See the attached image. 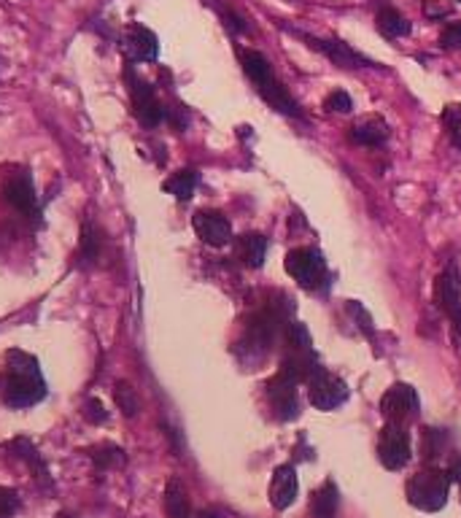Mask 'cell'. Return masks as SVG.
I'll list each match as a JSON object with an SVG mask.
<instances>
[{"label":"cell","mask_w":461,"mask_h":518,"mask_svg":"<svg viewBox=\"0 0 461 518\" xmlns=\"http://www.w3.org/2000/svg\"><path fill=\"white\" fill-rule=\"evenodd\" d=\"M378 459L386 470H402L413 459L408 424L386 422V427L378 435Z\"/></svg>","instance_id":"obj_5"},{"label":"cell","mask_w":461,"mask_h":518,"mask_svg":"<svg viewBox=\"0 0 461 518\" xmlns=\"http://www.w3.org/2000/svg\"><path fill=\"white\" fill-rule=\"evenodd\" d=\"M448 486H450V478L445 475V470H424L408 481L405 494L413 507L424 513H437L448 502Z\"/></svg>","instance_id":"obj_2"},{"label":"cell","mask_w":461,"mask_h":518,"mask_svg":"<svg viewBox=\"0 0 461 518\" xmlns=\"http://www.w3.org/2000/svg\"><path fill=\"white\" fill-rule=\"evenodd\" d=\"M424 12H426L429 17H442V14H445V9H442V6H434V4H429V0L424 4Z\"/></svg>","instance_id":"obj_36"},{"label":"cell","mask_w":461,"mask_h":518,"mask_svg":"<svg viewBox=\"0 0 461 518\" xmlns=\"http://www.w3.org/2000/svg\"><path fill=\"white\" fill-rule=\"evenodd\" d=\"M378 28H381V33L389 36V38H402V36L410 33V22H408L397 9H392V6H384V9L378 12Z\"/></svg>","instance_id":"obj_23"},{"label":"cell","mask_w":461,"mask_h":518,"mask_svg":"<svg viewBox=\"0 0 461 518\" xmlns=\"http://www.w3.org/2000/svg\"><path fill=\"white\" fill-rule=\"evenodd\" d=\"M311 49H316L319 54H324L327 60H332L335 65H340V68H373L376 62L373 60H367L364 54H359V52H353L351 46H345L343 41H337V38H316V36H303V33H297Z\"/></svg>","instance_id":"obj_10"},{"label":"cell","mask_w":461,"mask_h":518,"mask_svg":"<svg viewBox=\"0 0 461 518\" xmlns=\"http://www.w3.org/2000/svg\"><path fill=\"white\" fill-rule=\"evenodd\" d=\"M12 448L17 451V456H20L22 462H28V465L33 467L36 478H44V475H46V467H44V462H41L38 451L33 448V443H30L28 438H20V440H14V443H12Z\"/></svg>","instance_id":"obj_27"},{"label":"cell","mask_w":461,"mask_h":518,"mask_svg":"<svg viewBox=\"0 0 461 518\" xmlns=\"http://www.w3.org/2000/svg\"><path fill=\"white\" fill-rule=\"evenodd\" d=\"M162 189L167 192V194H173L175 200H190L192 194H195V189H198V173L195 170H178V173H173L170 178H165V184H162Z\"/></svg>","instance_id":"obj_20"},{"label":"cell","mask_w":461,"mask_h":518,"mask_svg":"<svg viewBox=\"0 0 461 518\" xmlns=\"http://www.w3.org/2000/svg\"><path fill=\"white\" fill-rule=\"evenodd\" d=\"M192 227H195L198 238L214 249H222L232 241V225L219 211H198L192 217Z\"/></svg>","instance_id":"obj_12"},{"label":"cell","mask_w":461,"mask_h":518,"mask_svg":"<svg viewBox=\"0 0 461 518\" xmlns=\"http://www.w3.org/2000/svg\"><path fill=\"white\" fill-rule=\"evenodd\" d=\"M165 513L167 518H192V505L181 481H170L165 489Z\"/></svg>","instance_id":"obj_19"},{"label":"cell","mask_w":461,"mask_h":518,"mask_svg":"<svg viewBox=\"0 0 461 518\" xmlns=\"http://www.w3.org/2000/svg\"><path fill=\"white\" fill-rule=\"evenodd\" d=\"M297 381L275 373L267 383H264V394L275 410V416H279L281 422H292L300 416V402H297Z\"/></svg>","instance_id":"obj_8"},{"label":"cell","mask_w":461,"mask_h":518,"mask_svg":"<svg viewBox=\"0 0 461 518\" xmlns=\"http://www.w3.org/2000/svg\"><path fill=\"white\" fill-rule=\"evenodd\" d=\"M305 389L316 410H335L348 399V383L321 365L311 370V375L305 378Z\"/></svg>","instance_id":"obj_4"},{"label":"cell","mask_w":461,"mask_h":518,"mask_svg":"<svg viewBox=\"0 0 461 518\" xmlns=\"http://www.w3.org/2000/svg\"><path fill=\"white\" fill-rule=\"evenodd\" d=\"M434 302L437 308L442 310L445 317L456 314V310L461 308V275L456 270V265H448L437 281H434Z\"/></svg>","instance_id":"obj_14"},{"label":"cell","mask_w":461,"mask_h":518,"mask_svg":"<svg viewBox=\"0 0 461 518\" xmlns=\"http://www.w3.org/2000/svg\"><path fill=\"white\" fill-rule=\"evenodd\" d=\"M92 465H95V470H114V467H122L125 465V451L119 446H111V443H101L95 448L86 451Z\"/></svg>","instance_id":"obj_22"},{"label":"cell","mask_w":461,"mask_h":518,"mask_svg":"<svg viewBox=\"0 0 461 518\" xmlns=\"http://www.w3.org/2000/svg\"><path fill=\"white\" fill-rule=\"evenodd\" d=\"M114 399H117V405H119V410L125 413V416H135V413L141 410V399H138L135 389H133L130 383H125V381L117 383Z\"/></svg>","instance_id":"obj_26"},{"label":"cell","mask_w":461,"mask_h":518,"mask_svg":"<svg viewBox=\"0 0 461 518\" xmlns=\"http://www.w3.org/2000/svg\"><path fill=\"white\" fill-rule=\"evenodd\" d=\"M348 310H351V314L359 319V330L364 333V335H373V322H370V314H367V310L359 305V302H348Z\"/></svg>","instance_id":"obj_32"},{"label":"cell","mask_w":461,"mask_h":518,"mask_svg":"<svg viewBox=\"0 0 461 518\" xmlns=\"http://www.w3.org/2000/svg\"><path fill=\"white\" fill-rule=\"evenodd\" d=\"M389 138V125L381 117H367L351 127V141L361 146H381Z\"/></svg>","instance_id":"obj_18"},{"label":"cell","mask_w":461,"mask_h":518,"mask_svg":"<svg viewBox=\"0 0 461 518\" xmlns=\"http://www.w3.org/2000/svg\"><path fill=\"white\" fill-rule=\"evenodd\" d=\"M46 397V381L36 357L28 351H9L6 354V375H4V399L12 407H33Z\"/></svg>","instance_id":"obj_1"},{"label":"cell","mask_w":461,"mask_h":518,"mask_svg":"<svg viewBox=\"0 0 461 518\" xmlns=\"http://www.w3.org/2000/svg\"><path fill=\"white\" fill-rule=\"evenodd\" d=\"M450 448V440H448V432L442 430H424L421 432V456L424 462H434V459H442Z\"/></svg>","instance_id":"obj_21"},{"label":"cell","mask_w":461,"mask_h":518,"mask_svg":"<svg viewBox=\"0 0 461 518\" xmlns=\"http://www.w3.org/2000/svg\"><path fill=\"white\" fill-rule=\"evenodd\" d=\"M98 257H101V238H98L95 227L86 225L81 230V262L89 267V265H95Z\"/></svg>","instance_id":"obj_25"},{"label":"cell","mask_w":461,"mask_h":518,"mask_svg":"<svg viewBox=\"0 0 461 518\" xmlns=\"http://www.w3.org/2000/svg\"><path fill=\"white\" fill-rule=\"evenodd\" d=\"M445 475L450 478V483H458L461 486V454H450L448 467H445Z\"/></svg>","instance_id":"obj_34"},{"label":"cell","mask_w":461,"mask_h":518,"mask_svg":"<svg viewBox=\"0 0 461 518\" xmlns=\"http://www.w3.org/2000/svg\"><path fill=\"white\" fill-rule=\"evenodd\" d=\"M240 62H243L246 76L254 81V86H256L259 92H264L267 86H272L275 81H279V78H275V73H272L270 60H267L264 54H259V52H251V49L240 52Z\"/></svg>","instance_id":"obj_15"},{"label":"cell","mask_w":461,"mask_h":518,"mask_svg":"<svg viewBox=\"0 0 461 518\" xmlns=\"http://www.w3.org/2000/svg\"><path fill=\"white\" fill-rule=\"evenodd\" d=\"M284 267L287 273L308 292H319L327 286V262L324 257L311 249V246H300V249H292L284 259Z\"/></svg>","instance_id":"obj_3"},{"label":"cell","mask_w":461,"mask_h":518,"mask_svg":"<svg viewBox=\"0 0 461 518\" xmlns=\"http://www.w3.org/2000/svg\"><path fill=\"white\" fill-rule=\"evenodd\" d=\"M125 78H127V86H130V100H133V114H135V119L143 127H157L165 119V109H162V103H159L154 86L146 84L143 78H138L133 73V68L125 70Z\"/></svg>","instance_id":"obj_6"},{"label":"cell","mask_w":461,"mask_h":518,"mask_svg":"<svg viewBox=\"0 0 461 518\" xmlns=\"http://www.w3.org/2000/svg\"><path fill=\"white\" fill-rule=\"evenodd\" d=\"M264 254H267V238L259 233H246L235 241V257L246 267H262Z\"/></svg>","instance_id":"obj_16"},{"label":"cell","mask_w":461,"mask_h":518,"mask_svg":"<svg viewBox=\"0 0 461 518\" xmlns=\"http://www.w3.org/2000/svg\"><path fill=\"white\" fill-rule=\"evenodd\" d=\"M122 49H125V54H127L133 62H154L157 54H159V41H157V36H154L149 28L133 22V25L125 28Z\"/></svg>","instance_id":"obj_11"},{"label":"cell","mask_w":461,"mask_h":518,"mask_svg":"<svg viewBox=\"0 0 461 518\" xmlns=\"http://www.w3.org/2000/svg\"><path fill=\"white\" fill-rule=\"evenodd\" d=\"M418 391L410 383H394L384 397H381V413L386 422L408 424L418 413Z\"/></svg>","instance_id":"obj_9"},{"label":"cell","mask_w":461,"mask_h":518,"mask_svg":"<svg viewBox=\"0 0 461 518\" xmlns=\"http://www.w3.org/2000/svg\"><path fill=\"white\" fill-rule=\"evenodd\" d=\"M4 197L12 205L14 211H20L25 219L38 222L41 219V205H38V194L33 186V178L28 170H14L6 181H4Z\"/></svg>","instance_id":"obj_7"},{"label":"cell","mask_w":461,"mask_h":518,"mask_svg":"<svg viewBox=\"0 0 461 518\" xmlns=\"http://www.w3.org/2000/svg\"><path fill=\"white\" fill-rule=\"evenodd\" d=\"M287 346H289V354H313V338L303 322L287 325Z\"/></svg>","instance_id":"obj_24"},{"label":"cell","mask_w":461,"mask_h":518,"mask_svg":"<svg viewBox=\"0 0 461 518\" xmlns=\"http://www.w3.org/2000/svg\"><path fill=\"white\" fill-rule=\"evenodd\" d=\"M337 486L332 481H324L313 494H311V505L308 513L311 518H337Z\"/></svg>","instance_id":"obj_17"},{"label":"cell","mask_w":461,"mask_h":518,"mask_svg":"<svg viewBox=\"0 0 461 518\" xmlns=\"http://www.w3.org/2000/svg\"><path fill=\"white\" fill-rule=\"evenodd\" d=\"M440 41H442V46H448V49H458V46H461V22H450V25L442 30Z\"/></svg>","instance_id":"obj_33"},{"label":"cell","mask_w":461,"mask_h":518,"mask_svg":"<svg viewBox=\"0 0 461 518\" xmlns=\"http://www.w3.org/2000/svg\"><path fill=\"white\" fill-rule=\"evenodd\" d=\"M198 518H224V515H222L219 510H203V513H200Z\"/></svg>","instance_id":"obj_37"},{"label":"cell","mask_w":461,"mask_h":518,"mask_svg":"<svg viewBox=\"0 0 461 518\" xmlns=\"http://www.w3.org/2000/svg\"><path fill=\"white\" fill-rule=\"evenodd\" d=\"M442 125H445V130H448L453 146L461 149V106H458V103H450V106H445V111H442Z\"/></svg>","instance_id":"obj_28"},{"label":"cell","mask_w":461,"mask_h":518,"mask_svg":"<svg viewBox=\"0 0 461 518\" xmlns=\"http://www.w3.org/2000/svg\"><path fill=\"white\" fill-rule=\"evenodd\" d=\"M81 416H84V422L98 427V424H106L109 422V410H106V405L98 397H89L84 402V407H81Z\"/></svg>","instance_id":"obj_29"},{"label":"cell","mask_w":461,"mask_h":518,"mask_svg":"<svg viewBox=\"0 0 461 518\" xmlns=\"http://www.w3.org/2000/svg\"><path fill=\"white\" fill-rule=\"evenodd\" d=\"M448 319H450V330H453V341H456V346L461 349V308L456 310V314H450Z\"/></svg>","instance_id":"obj_35"},{"label":"cell","mask_w":461,"mask_h":518,"mask_svg":"<svg viewBox=\"0 0 461 518\" xmlns=\"http://www.w3.org/2000/svg\"><path fill=\"white\" fill-rule=\"evenodd\" d=\"M57 518H73V515H68V513H57Z\"/></svg>","instance_id":"obj_38"},{"label":"cell","mask_w":461,"mask_h":518,"mask_svg":"<svg viewBox=\"0 0 461 518\" xmlns=\"http://www.w3.org/2000/svg\"><path fill=\"white\" fill-rule=\"evenodd\" d=\"M300 491V481L292 465H281L272 470V481H270V505L275 510H287L289 505H295Z\"/></svg>","instance_id":"obj_13"},{"label":"cell","mask_w":461,"mask_h":518,"mask_svg":"<svg viewBox=\"0 0 461 518\" xmlns=\"http://www.w3.org/2000/svg\"><path fill=\"white\" fill-rule=\"evenodd\" d=\"M20 507V497L17 491L6 489V486H0V518H12Z\"/></svg>","instance_id":"obj_31"},{"label":"cell","mask_w":461,"mask_h":518,"mask_svg":"<svg viewBox=\"0 0 461 518\" xmlns=\"http://www.w3.org/2000/svg\"><path fill=\"white\" fill-rule=\"evenodd\" d=\"M324 109H327V111H335V114H348V111L353 109V103H351L348 92L337 89V92H332V95L324 100Z\"/></svg>","instance_id":"obj_30"}]
</instances>
